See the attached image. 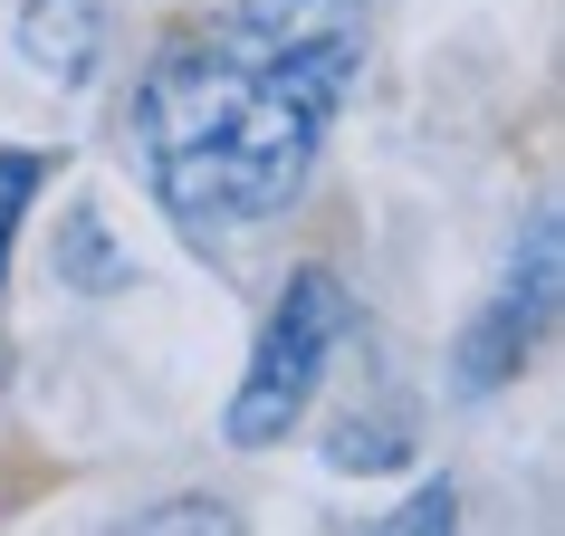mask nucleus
Segmentation results:
<instances>
[{
    "label": "nucleus",
    "mask_w": 565,
    "mask_h": 536,
    "mask_svg": "<svg viewBox=\"0 0 565 536\" xmlns=\"http://www.w3.org/2000/svg\"><path fill=\"white\" fill-rule=\"evenodd\" d=\"M450 517H460V499H450V479H441V489H422L413 507H393L384 527H393V536H422V527H450Z\"/></svg>",
    "instance_id": "7"
},
{
    "label": "nucleus",
    "mask_w": 565,
    "mask_h": 536,
    "mask_svg": "<svg viewBox=\"0 0 565 536\" xmlns=\"http://www.w3.org/2000/svg\"><path fill=\"white\" fill-rule=\"evenodd\" d=\"M106 58V0H20V67L49 87H87Z\"/></svg>",
    "instance_id": "4"
},
{
    "label": "nucleus",
    "mask_w": 565,
    "mask_h": 536,
    "mask_svg": "<svg viewBox=\"0 0 565 536\" xmlns=\"http://www.w3.org/2000/svg\"><path fill=\"white\" fill-rule=\"evenodd\" d=\"M58 278H67V288H87V298L145 278L135 249L116 239V221H106V202H67V211H58Z\"/></svg>",
    "instance_id": "5"
},
{
    "label": "nucleus",
    "mask_w": 565,
    "mask_h": 536,
    "mask_svg": "<svg viewBox=\"0 0 565 536\" xmlns=\"http://www.w3.org/2000/svg\"><path fill=\"white\" fill-rule=\"evenodd\" d=\"M546 317H556V211H536L527 221V249L508 259L499 298L470 317V335H460V364H450V384L460 393H499L518 364H527V345L546 335Z\"/></svg>",
    "instance_id": "3"
},
{
    "label": "nucleus",
    "mask_w": 565,
    "mask_h": 536,
    "mask_svg": "<svg viewBox=\"0 0 565 536\" xmlns=\"http://www.w3.org/2000/svg\"><path fill=\"white\" fill-rule=\"evenodd\" d=\"M345 335H355V298H345V278H335V268H288V288H278V307H268L259 355H249V374H239L231 421H221V431H231L239 450L288 441V431L307 421V403H317V384L335 374Z\"/></svg>",
    "instance_id": "2"
},
{
    "label": "nucleus",
    "mask_w": 565,
    "mask_h": 536,
    "mask_svg": "<svg viewBox=\"0 0 565 536\" xmlns=\"http://www.w3.org/2000/svg\"><path fill=\"white\" fill-rule=\"evenodd\" d=\"M364 58L374 0H231L221 20L153 49L125 96V153L192 239L259 231L307 192Z\"/></svg>",
    "instance_id": "1"
},
{
    "label": "nucleus",
    "mask_w": 565,
    "mask_h": 536,
    "mask_svg": "<svg viewBox=\"0 0 565 536\" xmlns=\"http://www.w3.org/2000/svg\"><path fill=\"white\" fill-rule=\"evenodd\" d=\"M39 182H49V163L30 144H0V288H10V239H20V211H30Z\"/></svg>",
    "instance_id": "6"
},
{
    "label": "nucleus",
    "mask_w": 565,
    "mask_h": 536,
    "mask_svg": "<svg viewBox=\"0 0 565 536\" xmlns=\"http://www.w3.org/2000/svg\"><path fill=\"white\" fill-rule=\"evenodd\" d=\"M135 527H231L221 499H173V507H135Z\"/></svg>",
    "instance_id": "8"
}]
</instances>
